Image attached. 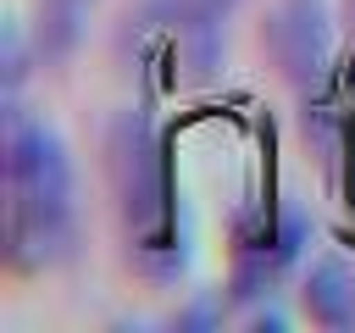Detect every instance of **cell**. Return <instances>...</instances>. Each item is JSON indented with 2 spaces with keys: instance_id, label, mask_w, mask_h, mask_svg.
Masks as SVG:
<instances>
[{
  "instance_id": "6da1fadb",
  "label": "cell",
  "mask_w": 355,
  "mask_h": 333,
  "mask_svg": "<svg viewBox=\"0 0 355 333\" xmlns=\"http://www.w3.org/2000/svg\"><path fill=\"white\" fill-rule=\"evenodd\" d=\"M105 172L116 189V211L128 222V233L150 239L172 228V205H166V172H161V150H155V128L144 111H116L111 133H105Z\"/></svg>"
},
{
  "instance_id": "7a4b0ae2",
  "label": "cell",
  "mask_w": 355,
  "mask_h": 333,
  "mask_svg": "<svg viewBox=\"0 0 355 333\" xmlns=\"http://www.w3.org/2000/svg\"><path fill=\"white\" fill-rule=\"evenodd\" d=\"M6 183H11V211L28 216H72V161L55 128L11 117L6 133Z\"/></svg>"
},
{
  "instance_id": "3957f363",
  "label": "cell",
  "mask_w": 355,
  "mask_h": 333,
  "mask_svg": "<svg viewBox=\"0 0 355 333\" xmlns=\"http://www.w3.org/2000/svg\"><path fill=\"white\" fill-rule=\"evenodd\" d=\"M261 44L272 56V67L294 83V89H316L333 67V6L327 0H277L261 22Z\"/></svg>"
},
{
  "instance_id": "277c9868",
  "label": "cell",
  "mask_w": 355,
  "mask_h": 333,
  "mask_svg": "<svg viewBox=\"0 0 355 333\" xmlns=\"http://www.w3.org/2000/svg\"><path fill=\"white\" fill-rule=\"evenodd\" d=\"M300 305L322 327H355V266L338 261V255L311 261L305 283H300Z\"/></svg>"
},
{
  "instance_id": "5b68a950",
  "label": "cell",
  "mask_w": 355,
  "mask_h": 333,
  "mask_svg": "<svg viewBox=\"0 0 355 333\" xmlns=\"http://www.w3.org/2000/svg\"><path fill=\"white\" fill-rule=\"evenodd\" d=\"M83 22H89V0H39V17H33L39 61H67L83 39Z\"/></svg>"
},
{
  "instance_id": "8992f818",
  "label": "cell",
  "mask_w": 355,
  "mask_h": 333,
  "mask_svg": "<svg viewBox=\"0 0 355 333\" xmlns=\"http://www.w3.org/2000/svg\"><path fill=\"white\" fill-rule=\"evenodd\" d=\"M22 72H28V56H22V33L6 28V94L22 89Z\"/></svg>"
},
{
  "instance_id": "52a82bcc",
  "label": "cell",
  "mask_w": 355,
  "mask_h": 333,
  "mask_svg": "<svg viewBox=\"0 0 355 333\" xmlns=\"http://www.w3.org/2000/svg\"><path fill=\"white\" fill-rule=\"evenodd\" d=\"M349 39H355V0H349Z\"/></svg>"
},
{
  "instance_id": "ba28073f",
  "label": "cell",
  "mask_w": 355,
  "mask_h": 333,
  "mask_svg": "<svg viewBox=\"0 0 355 333\" xmlns=\"http://www.w3.org/2000/svg\"><path fill=\"white\" fill-rule=\"evenodd\" d=\"M89 6H94V0H89Z\"/></svg>"
}]
</instances>
